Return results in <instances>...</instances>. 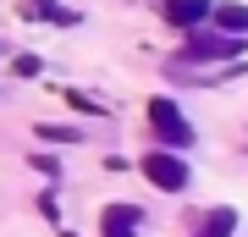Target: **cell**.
Wrapping results in <instances>:
<instances>
[{
  "instance_id": "1",
  "label": "cell",
  "mask_w": 248,
  "mask_h": 237,
  "mask_svg": "<svg viewBox=\"0 0 248 237\" xmlns=\"http://www.w3.org/2000/svg\"><path fill=\"white\" fill-rule=\"evenodd\" d=\"M149 127L160 132V143H166L171 155H182L187 143H193V127L182 122V111L171 105V99H149Z\"/></svg>"
},
{
  "instance_id": "2",
  "label": "cell",
  "mask_w": 248,
  "mask_h": 237,
  "mask_svg": "<svg viewBox=\"0 0 248 237\" xmlns=\"http://www.w3.org/2000/svg\"><path fill=\"white\" fill-rule=\"evenodd\" d=\"M143 176L160 188V193H182L193 176H187V160L182 155H171V149H155V155H143Z\"/></svg>"
},
{
  "instance_id": "3",
  "label": "cell",
  "mask_w": 248,
  "mask_h": 237,
  "mask_svg": "<svg viewBox=\"0 0 248 237\" xmlns=\"http://www.w3.org/2000/svg\"><path fill=\"white\" fill-rule=\"evenodd\" d=\"M187 55H193V61H237L243 44L226 39V33H193L187 39Z\"/></svg>"
},
{
  "instance_id": "4",
  "label": "cell",
  "mask_w": 248,
  "mask_h": 237,
  "mask_svg": "<svg viewBox=\"0 0 248 237\" xmlns=\"http://www.w3.org/2000/svg\"><path fill=\"white\" fill-rule=\"evenodd\" d=\"M133 226H138V204H105V215H99L105 237H133Z\"/></svg>"
},
{
  "instance_id": "5",
  "label": "cell",
  "mask_w": 248,
  "mask_h": 237,
  "mask_svg": "<svg viewBox=\"0 0 248 237\" xmlns=\"http://www.w3.org/2000/svg\"><path fill=\"white\" fill-rule=\"evenodd\" d=\"M210 11H215L210 0H166V22H177V28H199Z\"/></svg>"
},
{
  "instance_id": "6",
  "label": "cell",
  "mask_w": 248,
  "mask_h": 237,
  "mask_svg": "<svg viewBox=\"0 0 248 237\" xmlns=\"http://www.w3.org/2000/svg\"><path fill=\"white\" fill-rule=\"evenodd\" d=\"M22 11L28 17H45V22H78V11L55 6V0H22Z\"/></svg>"
},
{
  "instance_id": "7",
  "label": "cell",
  "mask_w": 248,
  "mask_h": 237,
  "mask_svg": "<svg viewBox=\"0 0 248 237\" xmlns=\"http://www.w3.org/2000/svg\"><path fill=\"white\" fill-rule=\"evenodd\" d=\"M210 17H215V22H221V28H226V33H248V6H215V11H210Z\"/></svg>"
},
{
  "instance_id": "8",
  "label": "cell",
  "mask_w": 248,
  "mask_h": 237,
  "mask_svg": "<svg viewBox=\"0 0 248 237\" xmlns=\"http://www.w3.org/2000/svg\"><path fill=\"white\" fill-rule=\"evenodd\" d=\"M232 226H237V210H210V221H204V237H232Z\"/></svg>"
},
{
  "instance_id": "9",
  "label": "cell",
  "mask_w": 248,
  "mask_h": 237,
  "mask_svg": "<svg viewBox=\"0 0 248 237\" xmlns=\"http://www.w3.org/2000/svg\"><path fill=\"white\" fill-rule=\"evenodd\" d=\"M33 132H39V138H50V143H78V132H72V127H50V122H39Z\"/></svg>"
}]
</instances>
